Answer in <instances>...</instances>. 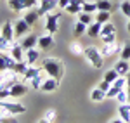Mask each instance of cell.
<instances>
[{
    "label": "cell",
    "instance_id": "1",
    "mask_svg": "<svg viewBox=\"0 0 130 123\" xmlns=\"http://www.w3.org/2000/svg\"><path fill=\"white\" fill-rule=\"evenodd\" d=\"M42 69L45 71L47 76H52V78L61 80L62 75H64V64H62V61H61L59 57H43Z\"/></svg>",
    "mask_w": 130,
    "mask_h": 123
},
{
    "label": "cell",
    "instance_id": "2",
    "mask_svg": "<svg viewBox=\"0 0 130 123\" xmlns=\"http://www.w3.org/2000/svg\"><path fill=\"white\" fill-rule=\"evenodd\" d=\"M83 56H85V61L89 62L92 68H95V69H101L102 68V64H104V57H102V54L97 47H87L85 52H83Z\"/></svg>",
    "mask_w": 130,
    "mask_h": 123
},
{
    "label": "cell",
    "instance_id": "3",
    "mask_svg": "<svg viewBox=\"0 0 130 123\" xmlns=\"http://www.w3.org/2000/svg\"><path fill=\"white\" fill-rule=\"evenodd\" d=\"M7 5L10 7V10L21 12V10H28L38 5V0H7Z\"/></svg>",
    "mask_w": 130,
    "mask_h": 123
},
{
    "label": "cell",
    "instance_id": "4",
    "mask_svg": "<svg viewBox=\"0 0 130 123\" xmlns=\"http://www.w3.org/2000/svg\"><path fill=\"white\" fill-rule=\"evenodd\" d=\"M16 82H19V75L12 69L0 73V89H10Z\"/></svg>",
    "mask_w": 130,
    "mask_h": 123
},
{
    "label": "cell",
    "instance_id": "5",
    "mask_svg": "<svg viewBox=\"0 0 130 123\" xmlns=\"http://www.w3.org/2000/svg\"><path fill=\"white\" fill-rule=\"evenodd\" d=\"M45 30L49 31L50 35H56L57 33V30H59V14L49 12L45 16Z\"/></svg>",
    "mask_w": 130,
    "mask_h": 123
},
{
    "label": "cell",
    "instance_id": "6",
    "mask_svg": "<svg viewBox=\"0 0 130 123\" xmlns=\"http://www.w3.org/2000/svg\"><path fill=\"white\" fill-rule=\"evenodd\" d=\"M0 108H5L10 114H21V113H26V106H23L19 102H9V101H4L0 99Z\"/></svg>",
    "mask_w": 130,
    "mask_h": 123
},
{
    "label": "cell",
    "instance_id": "7",
    "mask_svg": "<svg viewBox=\"0 0 130 123\" xmlns=\"http://www.w3.org/2000/svg\"><path fill=\"white\" fill-rule=\"evenodd\" d=\"M56 7H59V2L57 0H38V9L37 10H38L40 16H47Z\"/></svg>",
    "mask_w": 130,
    "mask_h": 123
},
{
    "label": "cell",
    "instance_id": "8",
    "mask_svg": "<svg viewBox=\"0 0 130 123\" xmlns=\"http://www.w3.org/2000/svg\"><path fill=\"white\" fill-rule=\"evenodd\" d=\"M30 30H31V26L23 19V17L14 23V35H16V38H23V37H26V35L30 33Z\"/></svg>",
    "mask_w": 130,
    "mask_h": 123
},
{
    "label": "cell",
    "instance_id": "9",
    "mask_svg": "<svg viewBox=\"0 0 130 123\" xmlns=\"http://www.w3.org/2000/svg\"><path fill=\"white\" fill-rule=\"evenodd\" d=\"M30 90V87L28 85H24L23 82H16L12 87H10V97L12 99H18V97H23V95H26Z\"/></svg>",
    "mask_w": 130,
    "mask_h": 123
},
{
    "label": "cell",
    "instance_id": "10",
    "mask_svg": "<svg viewBox=\"0 0 130 123\" xmlns=\"http://www.w3.org/2000/svg\"><path fill=\"white\" fill-rule=\"evenodd\" d=\"M16 62H18V61H14L10 54L0 52V73H2V71H7V69H12Z\"/></svg>",
    "mask_w": 130,
    "mask_h": 123
},
{
    "label": "cell",
    "instance_id": "11",
    "mask_svg": "<svg viewBox=\"0 0 130 123\" xmlns=\"http://www.w3.org/2000/svg\"><path fill=\"white\" fill-rule=\"evenodd\" d=\"M21 47H23L24 50H30V49L38 47V37L33 35V33H28L26 37H23V40H21Z\"/></svg>",
    "mask_w": 130,
    "mask_h": 123
},
{
    "label": "cell",
    "instance_id": "12",
    "mask_svg": "<svg viewBox=\"0 0 130 123\" xmlns=\"http://www.w3.org/2000/svg\"><path fill=\"white\" fill-rule=\"evenodd\" d=\"M101 54H102V57H111V56H115L116 52H120V45L116 43V42H113V43H104L102 47L99 49Z\"/></svg>",
    "mask_w": 130,
    "mask_h": 123
},
{
    "label": "cell",
    "instance_id": "13",
    "mask_svg": "<svg viewBox=\"0 0 130 123\" xmlns=\"http://www.w3.org/2000/svg\"><path fill=\"white\" fill-rule=\"evenodd\" d=\"M57 87H59V80L57 78H52V76H47L43 80V85H42V92H47V94L56 92Z\"/></svg>",
    "mask_w": 130,
    "mask_h": 123
},
{
    "label": "cell",
    "instance_id": "14",
    "mask_svg": "<svg viewBox=\"0 0 130 123\" xmlns=\"http://www.w3.org/2000/svg\"><path fill=\"white\" fill-rule=\"evenodd\" d=\"M52 45H54V35L47 33V35L38 37V49L40 50H49V49H52Z\"/></svg>",
    "mask_w": 130,
    "mask_h": 123
},
{
    "label": "cell",
    "instance_id": "15",
    "mask_svg": "<svg viewBox=\"0 0 130 123\" xmlns=\"http://www.w3.org/2000/svg\"><path fill=\"white\" fill-rule=\"evenodd\" d=\"M9 52H10V56H12L14 61H18V62L24 61V54H26V50L21 47V43H12V47H10Z\"/></svg>",
    "mask_w": 130,
    "mask_h": 123
},
{
    "label": "cell",
    "instance_id": "16",
    "mask_svg": "<svg viewBox=\"0 0 130 123\" xmlns=\"http://www.w3.org/2000/svg\"><path fill=\"white\" fill-rule=\"evenodd\" d=\"M83 2H85V0H71L70 2V5H68V7H66V12H68V14H73V16H78V14H80L82 12V7H83Z\"/></svg>",
    "mask_w": 130,
    "mask_h": 123
},
{
    "label": "cell",
    "instance_id": "17",
    "mask_svg": "<svg viewBox=\"0 0 130 123\" xmlns=\"http://www.w3.org/2000/svg\"><path fill=\"white\" fill-rule=\"evenodd\" d=\"M5 38L9 42H14V38H16V35H14V24L10 23V21H5L4 23V26H2V31H0Z\"/></svg>",
    "mask_w": 130,
    "mask_h": 123
},
{
    "label": "cell",
    "instance_id": "18",
    "mask_svg": "<svg viewBox=\"0 0 130 123\" xmlns=\"http://www.w3.org/2000/svg\"><path fill=\"white\" fill-rule=\"evenodd\" d=\"M38 57H40V49H38V47L30 49V50H26V54H24V61L28 62L30 66H33L35 62L38 61Z\"/></svg>",
    "mask_w": 130,
    "mask_h": 123
},
{
    "label": "cell",
    "instance_id": "19",
    "mask_svg": "<svg viewBox=\"0 0 130 123\" xmlns=\"http://www.w3.org/2000/svg\"><path fill=\"white\" fill-rule=\"evenodd\" d=\"M101 28H102V24L97 23V21H94L92 24L87 26V35H89L90 38H99L101 37Z\"/></svg>",
    "mask_w": 130,
    "mask_h": 123
},
{
    "label": "cell",
    "instance_id": "20",
    "mask_svg": "<svg viewBox=\"0 0 130 123\" xmlns=\"http://www.w3.org/2000/svg\"><path fill=\"white\" fill-rule=\"evenodd\" d=\"M113 68L118 71V75H120V76H127V75H128V71H130V64H128V61H125V59H120V61L116 62Z\"/></svg>",
    "mask_w": 130,
    "mask_h": 123
},
{
    "label": "cell",
    "instance_id": "21",
    "mask_svg": "<svg viewBox=\"0 0 130 123\" xmlns=\"http://www.w3.org/2000/svg\"><path fill=\"white\" fill-rule=\"evenodd\" d=\"M38 17H40V14H38V10H33V9H28L26 12H24V16H23V19L26 21L30 26H33L37 21H38Z\"/></svg>",
    "mask_w": 130,
    "mask_h": 123
},
{
    "label": "cell",
    "instance_id": "22",
    "mask_svg": "<svg viewBox=\"0 0 130 123\" xmlns=\"http://www.w3.org/2000/svg\"><path fill=\"white\" fill-rule=\"evenodd\" d=\"M40 73H42L40 68H35V66H28V68H26V71L23 73L21 76H23V80H24V82H30L31 78H35V76H37V75H40Z\"/></svg>",
    "mask_w": 130,
    "mask_h": 123
},
{
    "label": "cell",
    "instance_id": "23",
    "mask_svg": "<svg viewBox=\"0 0 130 123\" xmlns=\"http://www.w3.org/2000/svg\"><path fill=\"white\" fill-rule=\"evenodd\" d=\"M43 73H45V71H42L40 75H37L35 78H31V80H30V87L33 89V90H42V85H43V80H45Z\"/></svg>",
    "mask_w": 130,
    "mask_h": 123
},
{
    "label": "cell",
    "instance_id": "24",
    "mask_svg": "<svg viewBox=\"0 0 130 123\" xmlns=\"http://www.w3.org/2000/svg\"><path fill=\"white\" fill-rule=\"evenodd\" d=\"M94 17H95V21H97V23L106 24V23H109V21H111V12H109V10H97Z\"/></svg>",
    "mask_w": 130,
    "mask_h": 123
},
{
    "label": "cell",
    "instance_id": "25",
    "mask_svg": "<svg viewBox=\"0 0 130 123\" xmlns=\"http://www.w3.org/2000/svg\"><path fill=\"white\" fill-rule=\"evenodd\" d=\"M118 113H120V118L123 121L130 123V102L127 104H120V108H118Z\"/></svg>",
    "mask_w": 130,
    "mask_h": 123
},
{
    "label": "cell",
    "instance_id": "26",
    "mask_svg": "<svg viewBox=\"0 0 130 123\" xmlns=\"http://www.w3.org/2000/svg\"><path fill=\"white\" fill-rule=\"evenodd\" d=\"M90 99H92L94 102H102V101L108 99V97H106V92H104V90H101L99 87H95V89L90 92Z\"/></svg>",
    "mask_w": 130,
    "mask_h": 123
},
{
    "label": "cell",
    "instance_id": "27",
    "mask_svg": "<svg viewBox=\"0 0 130 123\" xmlns=\"http://www.w3.org/2000/svg\"><path fill=\"white\" fill-rule=\"evenodd\" d=\"M70 52L75 54V56H83L85 49H83V45L78 40H73V42H70Z\"/></svg>",
    "mask_w": 130,
    "mask_h": 123
},
{
    "label": "cell",
    "instance_id": "28",
    "mask_svg": "<svg viewBox=\"0 0 130 123\" xmlns=\"http://www.w3.org/2000/svg\"><path fill=\"white\" fill-rule=\"evenodd\" d=\"M120 75H118V71L115 69V68H111V69H108V71L104 73V78L102 80H106V82H109V83H113L116 78H118Z\"/></svg>",
    "mask_w": 130,
    "mask_h": 123
},
{
    "label": "cell",
    "instance_id": "29",
    "mask_svg": "<svg viewBox=\"0 0 130 123\" xmlns=\"http://www.w3.org/2000/svg\"><path fill=\"white\" fill-rule=\"evenodd\" d=\"M78 21H82L83 24L89 26V24H92V23L95 21V17H94L92 14H87V12H80V14H78Z\"/></svg>",
    "mask_w": 130,
    "mask_h": 123
},
{
    "label": "cell",
    "instance_id": "30",
    "mask_svg": "<svg viewBox=\"0 0 130 123\" xmlns=\"http://www.w3.org/2000/svg\"><path fill=\"white\" fill-rule=\"evenodd\" d=\"M12 43L14 42H9L2 33H0V52H7V50H10V47H12Z\"/></svg>",
    "mask_w": 130,
    "mask_h": 123
},
{
    "label": "cell",
    "instance_id": "31",
    "mask_svg": "<svg viewBox=\"0 0 130 123\" xmlns=\"http://www.w3.org/2000/svg\"><path fill=\"white\" fill-rule=\"evenodd\" d=\"M95 5H97V10H109L113 9V2L109 0H99V2H95Z\"/></svg>",
    "mask_w": 130,
    "mask_h": 123
},
{
    "label": "cell",
    "instance_id": "32",
    "mask_svg": "<svg viewBox=\"0 0 130 123\" xmlns=\"http://www.w3.org/2000/svg\"><path fill=\"white\" fill-rule=\"evenodd\" d=\"M82 12H87V14H95V12H97V5H95V4H92V2H83Z\"/></svg>",
    "mask_w": 130,
    "mask_h": 123
},
{
    "label": "cell",
    "instance_id": "33",
    "mask_svg": "<svg viewBox=\"0 0 130 123\" xmlns=\"http://www.w3.org/2000/svg\"><path fill=\"white\" fill-rule=\"evenodd\" d=\"M116 28H115V24L113 23H106V24H102V28H101V37H104V35H109V33H115Z\"/></svg>",
    "mask_w": 130,
    "mask_h": 123
},
{
    "label": "cell",
    "instance_id": "34",
    "mask_svg": "<svg viewBox=\"0 0 130 123\" xmlns=\"http://www.w3.org/2000/svg\"><path fill=\"white\" fill-rule=\"evenodd\" d=\"M120 57H121V59H125V61H130V42H125V45L121 47Z\"/></svg>",
    "mask_w": 130,
    "mask_h": 123
},
{
    "label": "cell",
    "instance_id": "35",
    "mask_svg": "<svg viewBox=\"0 0 130 123\" xmlns=\"http://www.w3.org/2000/svg\"><path fill=\"white\" fill-rule=\"evenodd\" d=\"M28 66H30V64H28V62H26V61L16 62V64H14V68H12V71H16V73H18V75H23V73L26 71V68H28Z\"/></svg>",
    "mask_w": 130,
    "mask_h": 123
},
{
    "label": "cell",
    "instance_id": "36",
    "mask_svg": "<svg viewBox=\"0 0 130 123\" xmlns=\"http://www.w3.org/2000/svg\"><path fill=\"white\" fill-rule=\"evenodd\" d=\"M120 10L123 16H127V19L130 17V0H123L120 2Z\"/></svg>",
    "mask_w": 130,
    "mask_h": 123
},
{
    "label": "cell",
    "instance_id": "37",
    "mask_svg": "<svg viewBox=\"0 0 130 123\" xmlns=\"http://www.w3.org/2000/svg\"><path fill=\"white\" fill-rule=\"evenodd\" d=\"M85 31H87V24H83L82 21H78V23L75 24V35H76V37H82Z\"/></svg>",
    "mask_w": 130,
    "mask_h": 123
},
{
    "label": "cell",
    "instance_id": "38",
    "mask_svg": "<svg viewBox=\"0 0 130 123\" xmlns=\"http://www.w3.org/2000/svg\"><path fill=\"white\" fill-rule=\"evenodd\" d=\"M120 90H123V89H118V87L111 85V89L106 92V97H108V99H116V95L120 94Z\"/></svg>",
    "mask_w": 130,
    "mask_h": 123
},
{
    "label": "cell",
    "instance_id": "39",
    "mask_svg": "<svg viewBox=\"0 0 130 123\" xmlns=\"http://www.w3.org/2000/svg\"><path fill=\"white\" fill-rule=\"evenodd\" d=\"M43 118H45L47 121L52 123L54 120H56V118H57V111H56V109H47V111L43 113Z\"/></svg>",
    "mask_w": 130,
    "mask_h": 123
},
{
    "label": "cell",
    "instance_id": "40",
    "mask_svg": "<svg viewBox=\"0 0 130 123\" xmlns=\"http://www.w3.org/2000/svg\"><path fill=\"white\" fill-rule=\"evenodd\" d=\"M116 101L120 104H127L128 102V94H127V90L123 89V90H120V94L116 95Z\"/></svg>",
    "mask_w": 130,
    "mask_h": 123
},
{
    "label": "cell",
    "instance_id": "41",
    "mask_svg": "<svg viewBox=\"0 0 130 123\" xmlns=\"http://www.w3.org/2000/svg\"><path fill=\"white\" fill-rule=\"evenodd\" d=\"M101 40H102V43H113V42H116V31H115V33H109V35L101 37Z\"/></svg>",
    "mask_w": 130,
    "mask_h": 123
},
{
    "label": "cell",
    "instance_id": "42",
    "mask_svg": "<svg viewBox=\"0 0 130 123\" xmlns=\"http://www.w3.org/2000/svg\"><path fill=\"white\" fill-rule=\"evenodd\" d=\"M0 99H10V89H0Z\"/></svg>",
    "mask_w": 130,
    "mask_h": 123
},
{
    "label": "cell",
    "instance_id": "43",
    "mask_svg": "<svg viewBox=\"0 0 130 123\" xmlns=\"http://www.w3.org/2000/svg\"><path fill=\"white\" fill-rule=\"evenodd\" d=\"M111 85H113V83L106 82V80H102V82L99 83V89H101V90H104V92H108V90L111 89Z\"/></svg>",
    "mask_w": 130,
    "mask_h": 123
},
{
    "label": "cell",
    "instance_id": "44",
    "mask_svg": "<svg viewBox=\"0 0 130 123\" xmlns=\"http://www.w3.org/2000/svg\"><path fill=\"white\" fill-rule=\"evenodd\" d=\"M57 2H59V7H61V9H66V7L70 5L71 0H57Z\"/></svg>",
    "mask_w": 130,
    "mask_h": 123
},
{
    "label": "cell",
    "instance_id": "45",
    "mask_svg": "<svg viewBox=\"0 0 130 123\" xmlns=\"http://www.w3.org/2000/svg\"><path fill=\"white\" fill-rule=\"evenodd\" d=\"M7 114H10V113L7 111V109H5V108H0V120H2L4 116H7Z\"/></svg>",
    "mask_w": 130,
    "mask_h": 123
},
{
    "label": "cell",
    "instance_id": "46",
    "mask_svg": "<svg viewBox=\"0 0 130 123\" xmlns=\"http://www.w3.org/2000/svg\"><path fill=\"white\" fill-rule=\"evenodd\" d=\"M108 123H127V121H123L121 118H118V120H111V121H108Z\"/></svg>",
    "mask_w": 130,
    "mask_h": 123
},
{
    "label": "cell",
    "instance_id": "47",
    "mask_svg": "<svg viewBox=\"0 0 130 123\" xmlns=\"http://www.w3.org/2000/svg\"><path fill=\"white\" fill-rule=\"evenodd\" d=\"M127 31H128V35H130V17H128V21H127Z\"/></svg>",
    "mask_w": 130,
    "mask_h": 123
},
{
    "label": "cell",
    "instance_id": "48",
    "mask_svg": "<svg viewBox=\"0 0 130 123\" xmlns=\"http://www.w3.org/2000/svg\"><path fill=\"white\" fill-rule=\"evenodd\" d=\"M127 92H130V80H127V89H125Z\"/></svg>",
    "mask_w": 130,
    "mask_h": 123
},
{
    "label": "cell",
    "instance_id": "49",
    "mask_svg": "<svg viewBox=\"0 0 130 123\" xmlns=\"http://www.w3.org/2000/svg\"><path fill=\"white\" fill-rule=\"evenodd\" d=\"M38 123H50V121H47L45 118H42V120H40V121H38Z\"/></svg>",
    "mask_w": 130,
    "mask_h": 123
},
{
    "label": "cell",
    "instance_id": "50",
    "mask_svg": "<svg viewBox=\"0 0 130 123\" xmlns=\"http://www.w3.org/2000/svg\"><path fill=\"white\" fill-rule=\"evenodd\" d=\"M127 80H130V71H128V75H127Z\"/></svg>",
    "mask_w": 130,
    "mask_h": 123
},
{
    "label": "cell",
    "instance_id": "51",
    "mask_svg": "<svg viewBox=\"0 0 130 123\" xmlns=\"http://www.w3.org/2000/svg\"><path fill=\"white\" fill-rule=\"evenodd\" d=\"M127 94H128V102H130V92H127Z\"/></svg>",
    "mask_w": 130,
    "mask_h": 123
}]
</instances>
